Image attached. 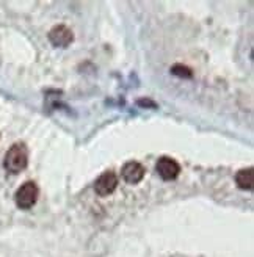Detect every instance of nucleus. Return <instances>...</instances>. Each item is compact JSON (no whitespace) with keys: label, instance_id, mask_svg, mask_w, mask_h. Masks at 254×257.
I'll use <instances>...</instances> for the list:
<instances>
[{"label":"nucleus","instance_id":"obj_7","mask_svg":"<svg viewBox=\"0 0 254 257\" xmlns=\"http://www.w3.org/2000/svg\"><path fill=\"white\" fill-rule=\"evenodd\" d=\"M252 168H246V170H240L235 176V182L238 185V188L242 190H252Z\"/></svg>","mask_w":254,"mask_h":257},{"label":"nucleus","instance_id":"obj_3","mask_svg":"<svg viewBox=\"0 0 254 257\" xmlns=\"http://www.w3.org/2000/svg\"><path fill=\"white\" fill-rule=\"evenodd\" d=\"M116 187H118V177L111 171H105L104 174H100L94 184V190L99 196L111 195V193L116 190Z\"/></svg>","mask_w":254,"mask_h":257},{"label":"nucleus","instance_id":"obj_8","mask_svg":"<svg viewBox=\"0 0 254 257\" xmlns=\"http://www.w3.org/2000/svg\"><path fill=\"white\" fill-rule=\"evenodd\" d=\"M173 74L179 75V77H185V79L192 77V71H190L187 66H182V64H176V66H173Z\"/></svg>","mask_w":254,"mask_h":257},{"label":"nucleus","instance_id":"obj_6","mask_svg":"<svg viewBox=\"0 0 254 257\" xmlns=\"http://www.w3.org/2000/svg\"><path fill=\"white\" fill-rule=\"evenodd\" d=\"M49 40L57 47H66L72 41V32L65 25H57L49 33Z\"/></svg>","mask_w":254,"mask_h":257},{"label":"nucleus","instance_id":"obj_2","mask_svg":"<svg viewBox=\"0 0 254 257\" xmlns=\"http://www.w3.org/2000/svg\"><path fill=\"white\" fill-rule=\"evenodd\" d=\"M16 204L21 209H30L38 199V187L33 182H25L18 191H16Z\"/></svg>","mask_w":254,"mask_h":257},{"label":"nucleus","instance_id":"obj_5","mask_svg":"<svg viewBox=\"0 0 254 257\" xmlns=\"http://www.w3.org/2000/svg\"><path fill=\"white\" fill-rule=\"evenodd\" d=\"M145 177V168L138 162H129L122 166V179L127 184H138Z\"/></svg>","mask_w":254,"mask_h":257},{"label":"nucleus","instance_id":"obj_4","mask_svg":"<svg viewBox=\"0 0 254 257\" xmlns=\"http://www.w3.org/2000/svg\"><path fill=\"white\" fill-rule=\"evenodd\" d=\"M157 173L160 174L162 179H165V181H173V179H176L177 176H179L181 166L174 159L162 157L157 162Z\"/></svg>","mask_w":254,"mask_h":257},{"label":"nucleus","instance_id":"obj_1","mask_svg":"<svg viewBox=\"0 0 254 257\" xmlns=\"http://www.w3.org/2000/svg\"><path fill=\"white\" fill-rule=\"evenodd\" d=\"M29 163V152H27V148H25V145H13L7 156H5V168L10 171V173H19L22 171L25 166H27Z\"/></svg>","mask_w":254,"mask_h":257}]
</instances>
